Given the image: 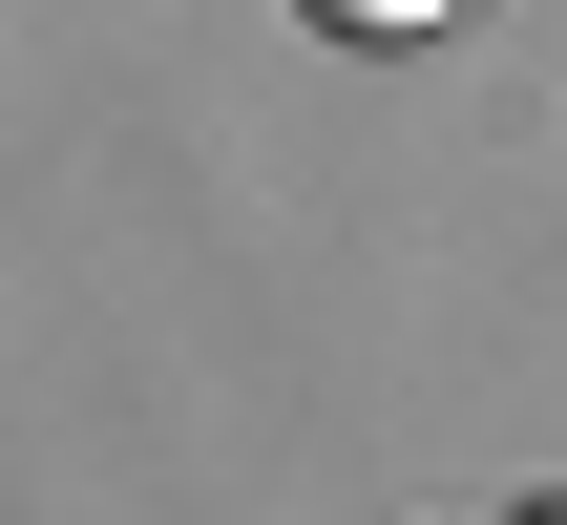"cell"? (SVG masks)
Listing matches in <instances>:
<instances>
[{
	"label": "cell",
	"instance_id": "2",
	"mask_svg": "<svg viewBox=\"0 0 567 525\" xmlns=\"http://www.w3.org/2000/svg\"><path fill=\"white\" fill-rule=\"evenodd\" d=\"M547 525H567V505H547Z\"/></svg>",
	"mask_w": 567,
	"mask_h": 525
},
{
	"label": "cell",
	"instance_id": "1",
	"mask_svg": "<svg viewBox=\"0 0 567 525\" xmlns=\"http://www.w3.org/2000/svg\"><path fill=\"white\" fill-rule=\"evenodd\" d=\"M295 21H337V42H442L463 0H295Z\"/></svg>",
	"mask_w": 567,
	"mask_h": 525
}]
</instances>
